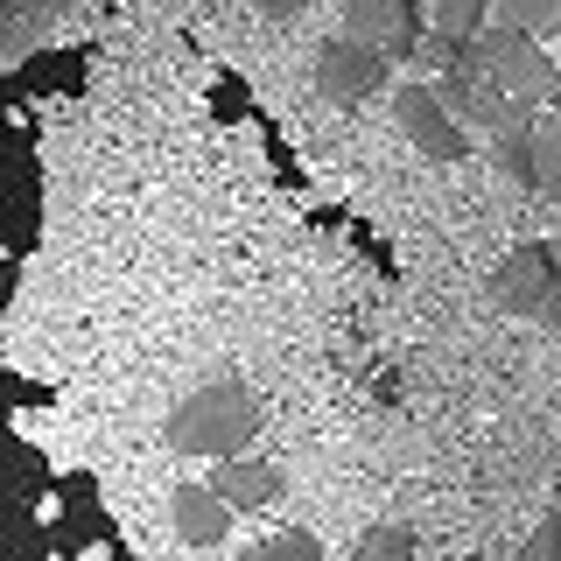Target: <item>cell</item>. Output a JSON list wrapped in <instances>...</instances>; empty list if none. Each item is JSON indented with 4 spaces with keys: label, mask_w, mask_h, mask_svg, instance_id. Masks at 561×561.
Segmentation results:
<instances>
[{
    "label": "cell",
    "mask_w": 561,
    "mask_h": 561,
    "mask_svg": "<svg viewBox=\"0 0 561 561\" xmlns=\"http://www.w3.org/2000/svg\"><path fill=\"white\" fill-rule=\"evenodd\" d=\"M232 513L239 505L225 499L218 484H175L169 491V519H175V534H183L190 548H218V540L232 534Z\"/></svg>",
    "instance_id": "7"
},
{
    "label": "cell",
    "mask_w": 561,
    "mask_h": 561,
    "mask_svg": "<svg viewBox=\"0 0 561 561\" xmlns=\"http://www.w3.org/2000/svg\"><path fill=\"white\" fill-rule=\"evenodd\" d=\"M540 323H554V330H561V267H554V280H548V302H540Z\"/></svg>",
    "instance_id": "17"
},
{
    "label": "cell",
    "mask_w": 561,
    "mask_h": 561,
    "mask_svg": "<svg viewBox=\"0 0 561 561\" xmlns=\"http://www.w3.org/2000/svg\"><path fill=\"white\" fill-rule=\"evenodd\" d=\"M526 561H561V519H548V526H534V540L519 548Z\"/></svg>",
    "instance_id": "15"
},
{
    "label": "cell",
    "mask_w": 561,
    "mask_h": 561,
    "mask_svg": "<svg viewBox=\"0 0 561 561\" xmlns=\"http://www.w3.org/2000/svg\"><path fill=\"white\" fill-rule=\"evenodd\" d=\"M443 70H449V84H443L449 113H463L470 127H484V134H499V140L505 134H526V127H534V113H548L554 92H561V78H554L548 49H540V35H526L513 22H499V28L484 22Z\"/></svg>",
    "instance_id": "1"
},
{
    "label": "cell",
    "mask_w": 561,
    "mask_h": 561,
    "mask_svg": "<svg viewBox=\"0 0 561 561\" xmlns=\"http://www.w3.org/2000/svg\"><path fill=\"white\" fill-rule=\"evenodd\" d=\"M379 84H386V49L358 43L351 28L316 49V92H323L330 105H358V99H373Z\"/></svg>",
    "instance_id": "3"
},
{
    "label": "cell",
    "mask_w": 561,
    "mask_h": 561,
    "mask_svg": "<svg viewBox=\"0 0 561 561\" xmlns=\"http://www.w3.org/2000/svg\"><path fill=\"white\" fill-rule=\"evenodd\" d=\"M253 8H260V14H267V22H288V14H302V8H309V0H253Z\"/></svg>",
    "instance_id": "16"
},
{
    "label": "cell",
    "mask_w": 561,
    "mask_h": 561,
    "mask_svg": "<svg viewBox=\"0 0 561 561\" xmlns=\"http://www.w3.org/2000/svg\"><path fill=\"white\" fill-rule=\"evenodd\" d=\"M554 267H561V260L548 253V245H513V253H505V267H499V280H491L499 309H513V316H540Z\"/></svg>",
    "instance_id": "6"
},
{
    "label": "cell",
    "mask_w": 561,
    "mask_h": 561,
    "mask_svg": "<svg viewBox=\"0 0 561 561\" xmlns=\"http://www.w3.org/2000/svg\"><path fill=\"white\" fill-rule=\"evenodd\" d=\"M393 119H400V134H408L428 162H456V154L470 148V140H463V119H456L449 99L428 92V84H400V92H393Z\"/></svg>",
    "instance_id": "4"
},
{
    "label": "cell",
    "mask_w": 561,
    "mask_h": 561,
    "mask_svg": "<svg viewBox=\"0 0 561 561\" xmlns=\"http://www.w3.org/2000/svg\"><path fill=\"white\" fill-rule=\"evenodd\" d=\"M260 421H267V408H260V393L245 379H210L169 414V449L175 456H232L260 435Z\"/></svg>",
    "instance_id": "2"
},
{
    "label": "cell",
    "mask_w": 561,
    "mask_h": 561,
    "mask_svg": "<svg viewBox=\"0 0 561 561\" xmlns=\"http://www.w3.org/2000/svg\"><path fill=\"white\" fill-rule=\"evenodd\" d=\"M491 8L526 35H561V0H491Z\"/></svg>",
    "instance_id": "11"
},
{
    "label": "cell",
    "mask_w": 561,
    "mask_h": 561,
    "mask_svg": "<svg viewBox=\"0 0 561 561\" xmlns=\"http://www.w3.org/2000/svg\"><path fill=\"white\" fill-rule=\"evenodd\" d=\"M64 0H0V22H8V43H28L43 22H57Z\"/></svg>",
    "instance_id": "12"
},
{
    "label": "cell",
    "mask_w": 561,
    "mask_h": 561,
    "mask_svg": "<svg viewBox=\"0 0 561 561\" xmlns=\"http://www.w3.org/2000/svg\"><path fill=\"white\" fill-rule=\"evenodd\" d=\"M408 554H414V526H400V519H386L358 540V561H408Z\"/></svg>",
    "instance_id": "13"
},
{
    "label": "cell",
    "mask_w": 561,
    "mask_h": 561,
    "mask_svg": "<svg viewBox=\"0 0 561 561\" xmlns=\"http://www.w3.org/2000/svg\"><path fill=\"white\" fill-rule=\"evenodd\" d=\"M428 14H435V64H449L456 49L484 28L491 0H428Z\"/></svg>",
    "instance_id": "10"
},
{
    "label": "cell",
    "mask_w": 561,
    "mask_h": 561,
    "mask_svg": "<svg viewBox=\"0 0 561 561\" xmlns=\"http://www.w3.org/2000/svg\"><path fill=\"white\" fill-rule=\"evenodd\" d=\"M344 28L358 43L386 49V57H414V43H421L414 0H344Z\"/></svg>",
    "instance_id": "5"
},
{
    "label": "cell",
    "mask_w": 561,
    "mask_h": 561,
    "mask_svg": "<svg viewBox=\"0 0 561 561\" xmlns=\"http://www.w3.org/2000/svg\"><path fill=\"white\" fill-rule=\"evenodd\" d=\"M526 183L548 204H561V113L534 119V134H526Z\"/></svg>",
    "instance_id": "9"
},
{
    "label": "cell",
    "mask_w": 561,
    "mask_h": 561,
    "mask_svg": "<svg viewBox=\"0 0 561 561\" xmlns=\"http://www.w3.org/2000/svg\"><path fill=\"white\" fill-rule=\"evenodd\" d=\"M210 484H218L239 513H260V505L280 499V470L260 463V456H218V478H210Z\"/></svg>",
    "instance_id": "8"
},
{
    "label": "cell",
    "mask_w": 561,
    "mask_h": 561,
    "mask_svg": "<svg viewBox=\"0 0 561 561\" xmlns=\"http://www.w3.org/2000/svg\"><path fill=\"white\" fill-rule=\"evenodd\" d=\"M323 554V540L316 534H274V540H260L253 548V561H316Z\"/></svg>",
    "instance_id": "14"
}]
</instances>
